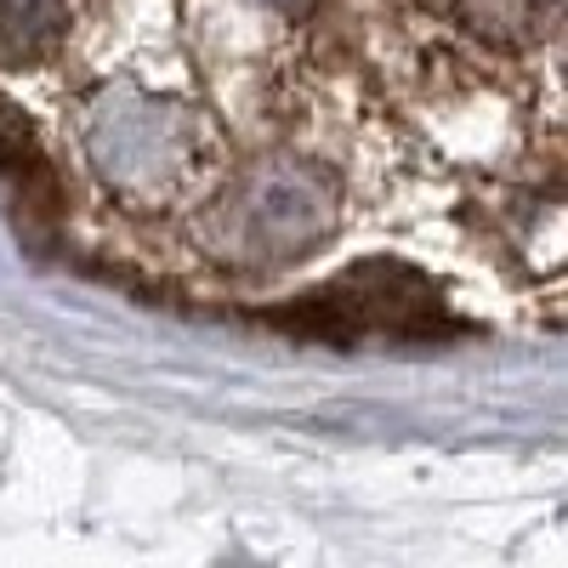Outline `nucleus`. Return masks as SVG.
Instances as JSON below:
<instances>
[{
    "instance_id": "f257e3e1",
    "label": "nucleus",
    "mask_w": 568,
    "mask_h": 568,
    "mask_svg": "<svg viewBox=\"0 0 568 568\" xmlns=\"http://www.w3.org/2000/svg\"><path fill=\"white\" fill-rule=\"evenodd\" d=\"M342 222V187L307 160H262L216 200L200 240L240 267H278L324 245Z\"/></svg>"
},
{
    "instance_id": "f03ea898",
    "label": "nucleus",
    "mask_w": 568,
    "mask_h": 568,
    "mask_svg": "<svg viewBox=\"0 0 568 568\" xmlns=\"http://www.w3.org/2000/svg\"><path fill=\"white\" fill-rule=\"evenodd\" d=\"M273 318L336 347L358 336H426L438 329V291L404 262H358L347 278L324 284L302 307Z\"/></svg>"
},
{
    "instance_id": "7ed1b4c3",
    "label": "nucleus",
    "mask_w": 568,
    "mask_h": 568,
    "mask_svg": "<svg viewBox=\"0 0 568 568\" xmlns=\"http://www.w3.org/2000/svg\"><path fill=\"white\" fill-rule=\"evenodd\" d=\"M85 149L125 194H154L187 165V114L149 91L114 85L85 114Z\"/></svg>"
},
{
    "instance_id": "20e7f679",
    "label": "nucleus",
    "mask_w": 568,
    "mask_h": 568,
    "mask_svg": "<svg viewBox=\"0 0 568 568\" xmlns=\"http://www.w3.org/2000/svg\"><path fill=\"white\" fill-rule=\"evenodd\" d=\"M63 29V0H0V52L40 58Z\"/></svg>"
},
{
    "instance_id": "39448f33",
    "label": "nucleus",
    "mask_w": 568,
    "mask_h": 568,
    "mask_svg": "<svg viewBox=\"0 0 568 568\" xmlns=\"http://www.w3.org/2000/svg\"><path fill=\"white\" fill-rule=\"evenodd\" d=\"M0 165H29V131L12 120L7 103H0Z\"/></svg>"
},
{
    "instance_id": "423d86ee",
    "label": "nucleus",
    "mask_w": 568,
    "mask_h": 568,
    "mask_svg": "<svg viewBox=\"0 0 568 568\" xmlns=\"http://www.w3.org/2000/svg\"><path fill=\"white\" fill-rule=\"evenodd\" d=\"M267 7H278V12H307L313 0H267Z\"/></svg>"
}]
</instances>
